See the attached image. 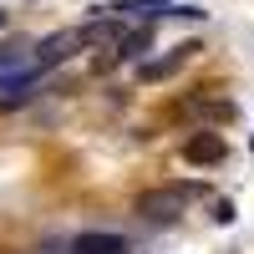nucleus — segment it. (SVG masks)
I'll use <instances>...</instances> for the list:
<instances>
[{"label": "nucleus", "instance_id": "1", "mask_svg": "<svg viewBox=\"0 0 254 254\" xmlns=\"http://www.w3.org/2000/svg\"><path fill=\"white\" fill-rule=\"evenodd\" d=\"M188 208V198L178 193L173 183H163V188H147V193L132 198V214L147 219V224H178V214Z\"/></svg>", "mask_w": 254, "mask_h": 254}, {"label": "nucleus", "instance_id": "2", "mask_svg": "<svg viewBox=\"0 0 254 254\" xmlns=\"http://www.w3.org/2000/svg\"><path fill=\"white\" fill-rule=\"evenodd\" d=\"M147 51H153V26H132V31H122L112 46H107V56H102L97 66H122V61H142Z\"/></svg>", "mask_w": 254, "mask_h": 254}, {"label": "nucleus", "instance_id": "3", "mask_svg": "<svg viewBox=\"0 0 254 254\" xmlns=\"http://www.w3.org/2000/svg\"><path fill=\"white\" fill-rule=\"evenodd\" d=\"M224 158H229V142L214 127H198V132L183 142V163H193V168H219Z\"/></svg>", "mask_w": 254, "mask_h": 254}, {"label": "nucleus", "instance_id": "4", "mask_svg": "<svg viewBox=\"0 0 254 254\" xmlns=\"http://www.w3.org/2000/svg\"><path fill=\"white\" fill-rule=\"evenodd\" d=\"M203 46H198V41H178V46H173V56H158V61H142V66H137V76L142 81H163V76H173L178 66H183V61H193Z\"/></svg>", "mask_w": 254, "mask_h": 254}, {"label": "nucleus", "instance_id": "5", "mask_svg": "<svg viewBox=\"0 0 254 254\" xmlns=\"http://www.w3.org/2000/svg\"><path fill=\"white\" fill-rule=\"evenodd\" d=\"M71 254H132L122 234H107V229H92V234H76L71 239Z\"/></svg>", "mask_w": 254, "mask_h": 254}, {"label": "nucleus", "instance_id": "6", "mask_svg": "<svg viewBox=\"0 0 254 254\" xmlns=\"http://www.w3.org/2000/svg\"><path fill=\"white\" fill-rule=\"evenodd\" d=\"M102 10H122V15H137L142 26H153V20L173 15V0H122V5H102Z\"/></svg>", "mask_w": 254, "mask_h": 254}, {"label": "nucleus", "instance_id": "7", "mask_svg": "<svg viewBox=\"0 0 254 254\" xmlns=\"http://www.w3.org/2000/svg\"><path fill=\"white\" fill-rule=\"evenodd\" d=\"M173 188H178L188 203H193V198H208V183H203V178H183V183H173Z\"/></svg>", "mask_w": 254, "mask_h": 254}, {"label": "nucleus", "instance_id": "8", "mask_svg": "<svg viewBox=\"0 0 254 254\" xmlns=\"http://www.w3.org/2000/svg\"><path fill=\"white\" fill-rule=\"evenodd\" d=\"M214 224H234V203L229 198H214Z\"/></svg>", "mask_w": 254, "mask_h": 254}, {"label": "nucleus", "instance_id": "9", "mask_svg": "<svg viewBox=\"0 0 254 254\" xmlns=\"http://www.w3.org/2000/svg\"><path fill=\"white\" fill-rule=\"evenodd\" d=\"M0 31H5V10H0Z\"/></svg>", "mask_w": 254, "mask_h": 254}, {"label": "nucleus", "instance_id": "10", "mask_svg": "<svg viewBox=\"0 0 254 254\" xmlns=\"http://www.w3.org/2000/svg\"><path fill=\"white\" fill-rule=\"evenodd\" d=\"M249 153H254V132H249Z\"/></svg>", "mask_w": 254, "mask_h": 254}]
</instances>
